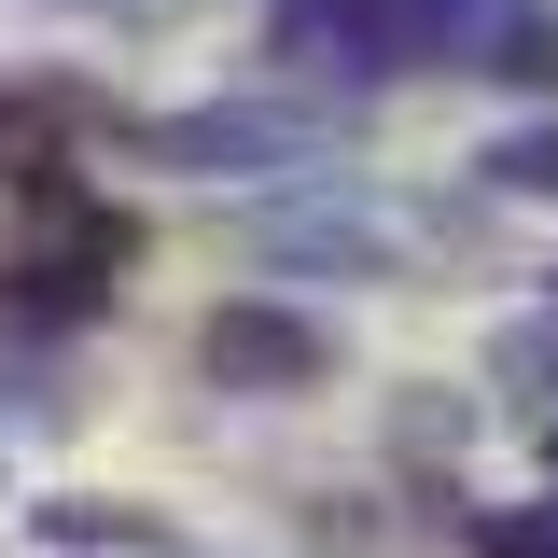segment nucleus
<instances>
[{"mask_svg": "<svg viewBox=\"0 0 558 558\" xmlns=\"http://www.w3.org/2000/svg\"><path fill=\"white\" fill-rule=\"evenodd\" d=\"M293 70H502V84H558V14L545 0H279L266 28Z\"/></svg>", "mask_w": 558, "mask_h": 558, "instance_id": "nucleus-1", "label": "nucleus"}, {"mask_svg": "<svg viewBox=\"0 0 558 558\" xmlns=\"http://www.w3.org/2000/svg\"><path fill=\"white\" fill-rule=\"evenodd\" d=\"M140 154H154V168H196V182H223V168H307V154H322V112H252V98H223V112H168Z\"/></svg>", "mask_w": 558, "mask_h": 558, "instance_id": "nucleus-2", "label": "nucleus"}, {"mask_svg": "<svg viewBox=\"0 0 558 558\" xmlns=\"http://www.w3.org/2000/svg\"><path fill=\"white\" fill-rule=\"evenodd\" d=\"M196 363L223 377V391H322V363H336V336L322 322H293V307H209V336H196Z\"/></svg>", "mask_w": 558, "mask_h": 558, "instance_id": "nucleus-3", "label": "nucleus"}, {"mask_svg": "<svg viewBox=\"0 0 558 558\" xmlns=\"http://www.w3.org/2000/svg\"><path fill=\"white\" fill-rule=\"evenodd\" d=\"M266 252L279 266H405V223L377 196H307V209H266Z\"/></svg>", "mask_w": 558, "mask_h": 558, "instance_id": "nucleus-4", "label": "nucleus"}, {"mask_svg": "<svg viewBox=\"0 0 558 558\" xmlns=\"http://www.w3.org/2000/svg\"><path fill=\"white\" fill-rule=\"evenodd\" d=\"M126 223H112V209H70V238H43V252H28V307H43V322H57V307H98V293H112V279H126Z\"/></svg>", "mask_w": 558, "mask_h": 558, "instance_id": "nucleus-5", "label": "nucleus"}, {"mask_svg": "<svg viewBox=\"0 0 558 558\" xmlns=\"http://www.w3.org/2000/svg\"><path fill=\"white\" fill-rule=\"evenodd\" d=\"M28 531H43V545H126V558H168V517H140V502H43Z\"/></svg>", "mask_w": 558, "mask_h": 558, "instance_id": "nucleus-6", "label": "nucleus"}, {"mask_svg": "<svg viewBox=\"0 0 558 558\" xmlns=\"http://www.w3.org/2000/svg\"><path fill=\"white\" fill-rule=\"evenodd\" d=\"M488 182H502V196H558V126H517V140H488Z\"/></svg>", "mask_w": 558, "mask_h": 558, "instance_id": "nucleus-7", "label": "nucleus"}, {"mask_svg": "<svg viewBox=\"0 0 558 558\" xmlns=\"http://www.w3.org/2000/svg\"><path fill=\"white\" fill-rule=\"evenodd\" d=\"M475 545H488V558H558V502H545V517H488Z\"/></svg>", "mask_w": 558, "mask_h": 558, "instance_id": "nucleus-8", "label": "nucleus"}]
</instances>
